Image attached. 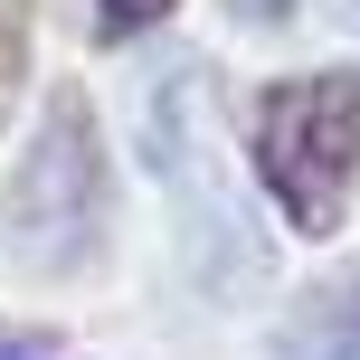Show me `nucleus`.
I'll list each match as a JSON object with an SVG mask.
<instances>
[{
	"label": "nucleus",
	"mask_w": 360,
	"mask_h": 360,
	"mask_svg": "<svg viewBox=\"0 0 360 360\" xmlns=\"http://www.w3.org/2000/svg\"><path fill=\"white\" fill-rule=\"evenodd\" d=\"M247 162L294 237H332L360 190V67L275 76L247 114Z\"/></svg>",
	"instance_id": "nucleus-1"
},
{
	"label": "nucleus",
	"mask_w": 360,
	"mask_h": 360,
	"mask_svg": "<svg viewBox=\"0 0 360 360\" xmlns=\"http://www.w3.org/2000/svg\"><path fill=\"white\" fill-rule=\"evenodd\" d=\"M0 209H10V266L29 275H76L105 247V124H95L86 86H48Z\"/></svg>",
	"instance_id": "nucleus-2"
},
{
	"label": "nucleus",
	"mask_w": 360,
	"mask_h": 360,
	"mask_svg": "<svg viewBox=\"0 0 360 360\" xmlns=\"http://www.w3.org/2000/svg\"><path fill=\"white\" fill-rule=\"evenodd\" d=\"M275 360H360V266L323 275L285 304L275 323Z\"/></svg>",
	"instance_id": "nucleus-3"
},
{
	"label": "nucleus",
	"mask_w": 360,
	"mask_h": 360,
	"mask_svg": "<svg viewBox=\"0 0 360 360\" xmlns=\"http://www.w3.org/2000/svg\"><path fill=\"white\" fill-rule=\"evenodd\" d=\"M171 10H180V0H86V19H95V38H105V48H133V38L162 29Z\"/></svg>",
	"instance_id": "nucleus-4"
},
{
	"label": "nucleus",
	"mask_w": 360,
	"mask_h": 360,
	"mask_svg": "<svg viewBox=\"0 0 360 360\" xmlns=\"http://www.w3.org/2000/svg\"><path fill=\"white\" fill-rule=\"evenodd\" d=\"M0 360H86V351L57 342V332H38V323H0Z\"/></svg>",
	"instance_id": "nucleus-5"
},
{
	"label": "nucleus",
	"mask_w": 360,
	"mask_h": 360,
	"mask_svg": "<svg viewBox=\"0 0 360 360\" xmlns=\"http://www.w3.org/2000/svg\"><path fill=\"white\" fill-rule=\"evenodd\" d=\"M237 10H247V19H285L294 0H237Z\"/></svg>",
	"instance_id": "nucleus-6"
}]
</instances>
